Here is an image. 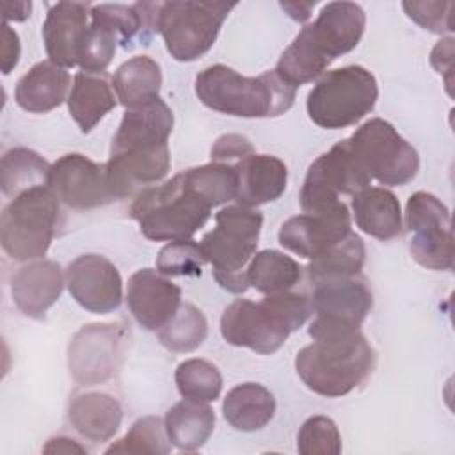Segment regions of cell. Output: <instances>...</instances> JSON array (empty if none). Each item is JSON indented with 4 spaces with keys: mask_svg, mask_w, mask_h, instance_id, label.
Returning <instances> with one entry per match:
<instances>
[{
    "mask_svg": "<svg viewBox=\"0 0 455 455\" xmlns=\"http://www.w3.org/2000/svg\"><path fill=\"white\" fill-rule=\"evenodd\" d=\"M315 339L299 350L295 370L316 395L338 398L359 387L371 373L375 352L357 327L313 320L307 329Z\"/></svg>",
    "mask_w": 455,
    "mask_h": 455,
    "instance_id": "6da1fadb",
    "label": "cell"
},
{
    "mask_svg": "<svg viewBox=\"0 0 455 455\" xmlns=\"http://www.w3.org/2000/svg\"><path fill=\"white\" fill-rule=\"evenodd\" d=\"M366 14L359 4L331 2L318 18L306 25L277 60L275 73L291 87L323 75L339 55L354 50L364 32Z\"/></svg>",
    "mask_w": 455,
    "mask_h": 455,
    "instance_id": "7a4b0ae2",
    "label": "cell"
},
{
    "mask_svg": "<svg viewBox=\"0 0 455 455\" xmlns=\"http://www.w3.org/2000/svg\"><path fill=\"white\" fill-rule=\"evenodd\" d=\"M311 315L309 297L290 290L267 295L259 302L236 299L220 316V334L233 347L274 354Z\"/></svg>",
    "mask_w": 455,
    "mask_h": 455,
    "instance_id": "3957f363",
    "label": "cell"
},
{
    "mask_svg": "<svg viewBox=\"0 0 455 455\" xmlns=\"http://www.w3.org/2000/svg\"><path fill=\"white\" fill-rule=\"evenodd\" d=\"M196 94L208 108L236 117H275L295 101V87L275 69L243 76L224 64L208 66L196 76Z\"/></svg>",
    "mask_w": 455,
    "mask_h": 455,
    "instance_id": "277c9868",
    "label": "cell"
},
{
    "mask_svg": "<svg viewBox=\"0 0 455 455\" xmlns=\"http://www.w3.org/2000/svg\"><path fill=\"white\" fill-rule=\"evenodd\" d=\"M212 208L183 171L162 185L137 192L130 213L146 238L174 242L192 238L210 219Z\"/></svg>",
    "mask_w": 455,
    "mask_h": 455,
    "instance_id": "5b68a950",
    "label": "cell"
},
{
    "mask_svg": "<svg viewBox=\"0 0 455 455\" xmlns=\"http://www.w3.org/2000/svg\"><path fill=\"white\" fill-rule=\"evenodd\" d=\"M263 226L261 212L233 204L215 213V228L199 242L215 281L231 293L249 288L245 265L252 259Z\"/></svg>",
    "mask_w": 455,
    "mask_h": 455,
    "instance_id": "8992f818",
    "label": "cell"
},
{
    "mask_svg": "<svg viewBox=\"0 0 455 455\" xmlns=\"http://www.w3.org/2000/svg\"><path fill=\"white\" fill-rule=\"evenodd\" d=\"M60 220V201L48 185L30 188L4 208L0 240L16 261L39 259L50 249Z\"/></svg>",
    "mask_w": 455,
    "mask_h": 455,
    "instance_id": "52a82bcc",
    "label": "cell"
},
{
    "mask_svg": "<svg viewBox=\"0 0 455 455\" xmlns=\"http://www.w3.org/2000/svg\"><path fill=\"white\" fill-rule=\"evenodd\" d=\"M375 76L363 66H343L320 76L307 94L309 119L327 130L359 123L377 103Z\"/></svg>",
    "mask_w": 455,
    "mask_h": 455,
    "instance_id": "ba28073f",
    "label": "cell"
},
{
    "mask_svg": "<svg viewBox=\"0 0 455 455\" xmlns=\"http://www.w3.org/2000/svg\"><path fill=\"white\" fill-rule=\"evenodd\" d=\"M235 4L226 2H164L158 11V32L165 48L180 62L204 55Z\"/></svg>",
    "mask_w": 455,
    "mask_h": 455,
    "instance_id": "9c48e42d",
    "label": "cell"
},
{
    "mask_svg": "<svg viewBox=\"0 0 455 455\" xmlns=\"http://www.w3.org/2000/svg\"><path fill=\"white\" fill-rule=\"evenodd\" d=\"M350 148L366 172L382 185H407L419 169L416 149L380 117L363 123L352 137Z\"/></svg>",
    "mask_w": 455,
    "mask_h": 455,
    "instance_id": "30bf717a",
    "label": "cell"
},
{
    "mask_svg": "<svg viewBox=\"0 0 455 455\" xmlns=\"http://www.w3.org/2000/svg\"><path fill=\"white\" fill-rule=\"evenodd\" d=\"M371 176L354 155L348 139L334 144L307 169L302 190V212H316L339 201V194L355 196L368 188Z\"/></svg>",
    "mask_w": 455,
    "mask_h": 455,
    "instance_id": "8fae6325",
    "label": "cell"
},
{
    "mask_svg": "<svg viewBox=\"0 0 455 455\" xmlns=\"http://www.w3.org/2000/svg\"><path fill=\"white\" fill-rule=\"evenodd\" d=\"M405 224L412 233L409 251L418 265L430 270L453 268L451 219L441 199L430 192H414L405 204Z\"/></svg>",
    "mask_w": 455,
    "mask_h": 455,
    "instance_id": "7c38bea8",
    "label": "cell"
},
{
    "mask_svg": "<svg viewBox=\"0 0 455 455\" xmlns=\"http://www.w3.org/2000/svg\"><path fill=\"white\" fill-rule=\"evenodd\" d=\"M48 187L73 210H91L117 201L107 164H96L80 153H68L52 164Z\"/></svg>",
    "mask_w": 455,
    "mask_h": 455,
    "instance_id": "4fadbf2b",
    "label": "cell"
},
{
    "mask_svg": "<svg viewBox=\"0 0 455 455\" xmlns=\"http://www.w3.org/2000/svg\"><path fill=\"white\" fill-rule=\"evenodd\" d=\"M124 331L116 323L84 325L68 348V366L73 379L82 386L108 380L123 355Z\"/></svg>",
    "mask_w": 455,
    "mask_h": 455,
    "instance_id": "5bb4252c",
    "label": "cell"
},
{
    "mask_svg": "<svg viewBox=\"0 0 455 455\" xmlns=\"http://www.w3.org/2000/svg\"><path fill=\"white\" fill-rule=\"evenodd\" d=\"M348 208L338 201L316 212L288 219L279 229V243L300 258L315 259L352 233Z\"/></svg>",
    "mask_w": 455,
    "mask_h": 455,
    "instance_id": "9a60e30c",
    "label": "cell"
},
{
    "mask_svg": "<svg viewBox=\"0 0 455 455\" xmlns=\"http://www.w3.org/2000/svg\"><path fill=\"white\" fill-rule=\"evenodd\" d=\"M71 297L87 311L107 315L123 300V281L116 265L101 254H82L66 270Z\"/></svg>",
    "mask_w": 455,
    "mask_h": 455,
    "instance_id": "2e32d148",
    "label": "cell"
},
{
    "mask_svg": "<svg viewBox=\"0 0 455 455\" xmlns=\"http://www.w3.org/2000/svg\"><path fill=\"white\" fill-rule=\"evenodd\" d=\"M126 304L146 331L164 327L181 304V288L153 268H140L128 279Z\"/></svg>",
    "mask_w": 455,
    "mask_h": 455,
    "instance_id": "e0dca14e",
    "label": "cell"
},
{
    "mask_svg": "<svg viewBox=\"0 0 455 455\" xmlns=\"http://www.w3.org/2000/svg\"><path fill=\"white\" fill-rule=\"evenodd\" d=\"M309 300L316 320L357 329L373 306L371 290L359 275L316 283Z\"/></svg>",
    "mask_w": 455,
    "mask_h": 455,
    "instance_id": "ac0fdd59",
    "label": "cell"
},
{
    "mask_svg": "<svg viewBox=\"0 0 455 455\" xmlns=\"http://www.w3.org/2000/svg\"><path fill=\"white\" fill-rule=\"evenodd\" d=\"M91 5L80 2H57L43 23V41L50 60L60 68L78 66V52L87 32Z\"/></svg>",
    "mask_w": 455,
    "mask_h": 455,
    "instance_id": "d6986e66",
    "label": "cell"
},
{
    "mask_svg": "<svg viewBox=\"0 0 455 455\" xmlns=\"http://www.w3.org/2000/svg\"><path fill=\"white\" fill-rule=\"evenodd\" d=\"M64 288L62 268L57 261L37 259L18 268L11 279L16 307L30 318L41 320L59 300Z\"/></svg>",
    "mask_w": 455,
    "mask_h": 455,
    "instance_id": "ffe728a7",
    "label": "cell"
},
{
    "mask_svg": "<svg viewBox=\"0 0 455 455\" xmlns=\"http://www.w3.org/2000/svg\"><path fill=\"white\" fill-rule=\"evenodd\" d=\"M172 110L162 98H156L144 107L130 108L124 112L112 139L110 153L165 146L172 132Z\"/></svg>",
    "mask_w": 455,
    "mask_h": 455,
    "instance_id": "44dd1931",
    "label": "cell"
},
{
    "mask_svg": "<svg viewBox=\"0 0 455 455\" xmlns=\"http://www.w3.org/2000/svg\"><path fill=\"white\" fill-rule=\"evenodd\" d=\"M171 169L169 146L130 149L121 153H110L107 162L108 178L117 201L132 196L137 188L151 183H158Z\"/></svg>",
    "mask_w": 455,
    "mask_h": 455,
    "instance_id": "7402d4cb",
    "label": "cell"
},
{
    "mask_svg": "<svg viewBox=\"0 0 455 455\" xmlns=\"http://www.w3.org/2000/svg\"><path fill=\"white\" fill-rule=\"evenodd\" d=\"M236 201L242 206H259L283 196L288 183V167L274 155H249L235 165Z\"/></svg>",
    "mask_w": 455,
    "mask_h": 455,
    "instance_id": "603a6c76",
    "label": "cell"
},
{
    "mask_svg": "<svg viewBox=\"0 0 455 455\" xmlns=\"http://www.w3.org/2000/svg\"><path fill=\"white\" fill-rule=\"evenodd\" d=\"M69 82V73L64 68L52 60H41L18 80L14 100L27 112L44 114L66 100Z\"/></svg>",
    "mask_w": 455,
    "mask_h": 455,
    "instance_id": "cb8c5ba5",
    "label": "cell"
},
{
    "mask_svg": "<svg viewBox=\"0 0 455 455\" xmlns=\"http://www.w3.org/2000/svg\"><path fill=\"white\" fill-rule=\"evenodd\" d=\"M68 419L82 437L105 443L119 430L123 409L112 395L91 391L71 398Z\"/></svg>",
    "mask_w": 455,
    "mask_h": 455,
    "instance_id": "d4e9b609",
    "label": "cell"
},
{
    "mask_svg": "<svg viewBox=\"0 0 455 455\" xmlns=\"http://www.w3.org/2000/svg\"><path fill=\"white\" fill-rule=\"evenodd\" d=\"M357 228L377 240H393L402 233V208L384 187H368L352 197Z\"/></svg>",
    "mask_w": 455,
    "mask_h": 455,
    "instance_id": "484cf974",
    "label": "cell"
},
{
    "mask_svg": "<svg viewBox=\"0 0 455 455\" xmlns=\"http://www.w3.org/2000/svg\"><path fill=\"white\" fill-rule=\"evenodd\" d=\"M116 98L105 73L80 71L68 94V108L84 133L91 132L112 108Z\"/></svg>",
    "mask_w": 455,
    "mask_h": 455,
    "instance_id": "4316f807",
    "label": "cell"
},
{
    "mask_svg": "<svg viewBox=\"0 0 455 455\" xmlns=\"http://www.w3.org/2000/svg\"><path fill=\"white\" fill-rule=\"evenodd\" d=\"M222 412L226 421L242 432H254L270 423L275 412L274 395L258 382H243L228 391Z\"/></svg>",
    "mask_w": 455,
    "mask_h": 455,
    "instance_id": "83f0119b",
    "label": "cell"
},
{
    "mask_svg": "<svg viewBox=\"0 0 455 455\" xmlns=\"http://www.w3.org/2000/svg\"><path fill=\"white\" fill-rule=\"evenodd\" d=\"M112 85L119 103L126 110L144 107L160 98V66L148 55H135L117 68L112 76Z\"/></svg>",
    "mask_w": 455,
    "mask_h": 455,
    "instance_id": "f1b7e54d",
    "label": "cell"
},
{
    "mask_svg": "<svg viewBox=\"0 0 455 455\" xmlns=\"http://www.w3.org/2000/svg\"><path fill=\"white\" fill-rule=\"evenodd\" d=\"M164 423L172 446L194 451L210 439L215 428V414L208 402L183 398L167 411Z\"/></svg>",
    "mask_w": 455,
    "mask_h": 455,
    "instance_id": "f546056e",
    "label": "cell"
},
{
    "mask_svg": "<svg viewBox=\"0 0 455 455\" xmlns=\"http://www.w3.org/2000/svg\"><path fill=\"white\" fill-rule=\"evenodd\" d=\"M50 164L28 148L9 149L0 162V187L4 196L14 199L16 196L48 185Z\"/></svg>",
    "mask_w": 455,
    "mask_h": 455,
    "instance_id": "4dcf8cb0",
    "label": "cell"
},
{
    "mask_svg": "<svg viewBox=\"0 0 455 455\" xmlns=\"http://www.w3.org/2000/svg\"><path fill=\"white\" fill-rule=\"evenodd\" d=\"M300 265L288 254L265 249L252 256L247 265L249 286L265 295L291 290L300 279Z\"/></svg>",
    "mask_w": 455,
    "mask_h": 455,
    "instance_id": "1f68e13d",
    "label": "cell"
},
{
    "mask_svg": "<svg viewBox=\"0 0 455 455\" xmlns=\"http://www.w3.org/2000/svg\"><path fill=\"white\" fill-rule=\"evenodd\" d=\"M364 258V242L359 235L352 231L345 240H341L318 258L311 259L307 265V275L313 281V284L331 279L354 277L361 274Z\"/></svg>",
    "mask_w": 455,
    "mask_h": 455,
    "instance_id": "d6a6232c",
    "label": "cell"
},
{
    "mask_svg": "<svg viewBox=\"0 0 455 455\" xmlns=\"http://www.w3.org/2000/svg\"><path fill=\"white\" fill-rule=\"evenodd\" d=\"M156 334L165 348L172 352H192L206 339L208 322L194 304L181 302L172 318Z\"/></svg>",
    "mask_w": 455,
    "mask_h": 455,
    "instance_id": "836d02e7",
    "label": "cell"
},
{
    "mask_svg": "<svg viewBox=\"0 0 455 455\" xmlns=\"http://www.w3.org/2000/svg\"><path fill=\"white\" fill-rule=\"evenodd\" d=\"M119 36L101 16L91 11V23L78 52V66L85 73H103L117 50Z\"/></svg>",
    "mask_w": 455,
    "mask_h": 455,
    "instance_id": "e575fe53",
    "label": "cell"
},
{
    "mask_svg": "<svg viewBox=\"0 0 455 455\" xmlns=\"http://www.w3.org/2000/svg\"><path fill=\"white\" fill-rule=\"evenodd\" d=\"M174 380L180 395L188 400L213 402L222 391V375L206 359H185L178 364Z\"/></svg>",
    "mask_w": 455,
    "mask_h": 455,
    "instance_id": "d590c367",
    "label": "cell"
},
{
    "mask_svg": "<svg viewBox=\"0 0 455 455\" xmlns=\"http://www.w3.org/2000/svg\"><path fill=\"white\" fill-rule=\"evenodd\" d=\"M172 448L165 423L158 416L139 418L126 435L107 448V453H142L165 455Z\"/></svg>",
    "mask_w": 455,
    "mask_h": 455,
    "instance_id": "8d00e7d4",
    "label": "cell"
},
{
    "mask_svg": "<svg viewBox=\"0 0 455 455\" xmlns=\"http://www.w3.org/2000/svg\"><path fill=\"white\" fill-rule=\"evenodd\" d=\"M187 176L199 188V192L212 203V206L224 204L236 197L235 167L224 162H212L206 165L187 169Z\"/></svg>",
    "mask_w": 455,
    "mask_h": 455,
    "instance_id": "74e56055",
    "label": "cell"
},
{
    "mask_svg": "<svg viewBox=\"0 0 455 455\" xmlns=\"http://www.w3.org/2000/svg\"><path fill=\"white\" fill-rule=\"evenodd\" d=\"M204 263L206 259L201 245L192 238L169 242L156 256V270L167 277L201 275Z\"/></svg>",
    "mask_w": 455,
    "mask_h": 455,
    "instance_id": "f35d334b",
    "label": "cell"
},
{
    "mask_svg": "<svg viewBox=\"0 0 455 455\" xmlns=\"http://www.w3.org/2000/svg\"><path fill=\"white\" fill-rule=\"evenodd\" d=\"M297 450L302 455H338L341 435L336 423L327 416L307 418L297 434Z\"/></svg>",
    "mask_w": 455,
    "mask_h": 455,
    "instance_id": "ab89813d",
    "label": "cell"
},
{
    "mask_svg": "<svg viewBox=\"0 0 455 455\" xmlns=\"http://www.w3.org/2000/svg\"><path fill=\"white\" fill-rule=\"evenodd\" d=\"M407 16L416 21L425 30H430L434 34L451 32L453 21H451V9L453 2H403L402 4Z\"/></svg>",
    "mask_w": 455,
    "mask_h": 455,
    "instance_id": "60d3db41",
    "label": "cell"
},
{
    "mask_svg": "<svg viewBox=\"0 0 455 455\" xmlns=\"http://www.w3.org/2000/svg\"><path fill=\"white\" fill-rule=\"evenodd\" d=\"M252 153H254V148H252L251 140L238 133L220 135L213 142L212 151H210L213 162H228V160H235V158L242 160Z\"/></svg>",
    "mask_w": 455,
    "mask_h": 455,
    "instance_id": "b9f144b4",
    "label": "cell"
},
{
    "mask_svg": "<svg viewBox=\"0 0 455 455\" xmlns=\"http://www.w3.org/2000/svg\"><path fill=\"white\" fill-rule=\"evenodd\" d=\"M453 37L441 39L430 53V64L439 75L446 76V85H451V68H453Z\"/></svg>",
    "mask_w": 455,
    "mask_h": 455,
    "instance_id": "7bdbcfd3",
    "label": "cell"
},
{
    "mask_svg": "<svg viewBox=\"0 0 455 455\" xmlns=\"http://www.w3.org/2000/svg\"><path fill=\"white\" fill-rule=\"evenodd\" d=\"M20 52H21V46H20L18 34L4 21L2 23V73L4 75H9L16 68L20 60Z\"/></svg>",
    "mask_w": 455,
    "mask_h": 455,
    "instance_id": "ee69618b",
    "label": "cell"
},
{
    "mask_svg": "<svg viewBox=\"0 0 455 455\" xmlns=\"http://www.w3.org/2000/svg\"><path fill=\"white\" fill-rule=\"evenodd\" d=\"M44 453H85V448L69 437H53L43 448Z\"/></svg>",
    "mask_w": 455,
    "mask_h": 455,
    "instance_id": "f6af8a7d",
    "label": "cell"
},
{
    "mask_svg": "<svg viewBox=\"0 0 455 455\" xmlns=\"http://www.w3.org/2000/svg\"><path fill=\"white\" fill-rule=\"evenodd\" d=\"M30 2H5L4 4V21H25L30 16Z\"/></svg>",
    "mask_w": 455,
    "mask_h": 455,
    "instance_id": "bcb514c9",
    "label": "cell"
},
{
    "mask_svg": "<svg viewBox=\"0 0 455 455\" xmlns=\"http://www.w3.org/2000/svg\"><path fill=\"white\" fill-rule=\"evenodd\" d=\"M281 7L293 18L295 21H306L311 16V9L315 7L313 4H302V2H281Z\"/></svg>",
    "mask_w": 455,
    "mask_h": 455,
    "instance_id": "7dc6e473",
    "label": "cell"
}]
</instances>
